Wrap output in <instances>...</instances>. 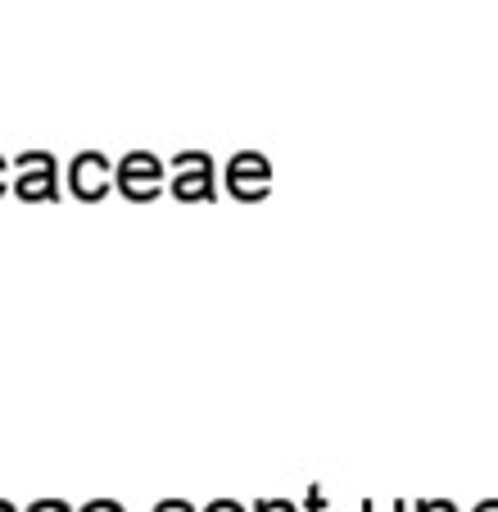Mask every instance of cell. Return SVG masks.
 Segmentation results:
<instances>
[{"label":"cell","instance_id":"6da1fadb","mask_svg":"<svg viewBox=\"0 0 498 512\" xmlns=\"http://www.w3.org/2000/svg\"><path fill=\"white\" fill-rule=\"evenodd\" d=\"M168 195L177 204H213L222 195L218 164L209 150H177L168 159Z\"/></svg>","mask_w":498,"mask_h":512},{"label":"cell","instance_id":"7a4b0ae2","mask_svg":"<svg viewBox=\"0 0 498 512\" xmlns=\"http://www.w3.org/2000/svg\"><path fill=\"white\" fill-rule=\"evenodd\" d=\"M114 191L127 204H154L168 191V164L154 150H127L114 164Z\"/></svg>","mask_w":498,"mask_h":512},{"label":"cell","instance_id":"3957f363","mask_svg":"<svg viewBox=\"0 0 498 512\" xmlns=\"http://www.w3.org/2000/svg\"><path fill=\"white\" fill-rule=\"evenodd\" d=\"M222 191L236 204H263L277 191V168L263 150H236L222 168Z\"/></svg>","mask_w":498,"mask_h":512},{"label":"cell","instance_id":"277c9868","mask_svg":"<svg viewBox=\"0 0 498 512\" xmlns=\"http://www.w3.org/2000/svg\"><path fill=\"white\" fill-rule=\"evenodd\" d=\"M14 164V186L23 204H55L59 200V164L50 150H23L10 159Z\"/></svg>","mask_w":498,"mask_h":512},{"label":"cell","instance_id":"5b68a950","mask_svg":"<svg viewBox=\"0 0 498 512\" xmlns=\"http://www.w3.org/2000/svg\"><path fill=\"white\" fill-rule=\"evenodd\" d=\"M68 195L82 204H100L109 191H114V164H109L105 150H82V155L68 159Z\"/></svg>","mask_w":498,"mask_h":512},{"label":"cell","instance_id":"8992f818","mask_svg":"<svg viewBox=\"0 0 498 512\" xmlns=\"http://www.w3.org/2000/svg\"><path fill=\"white\" fill-rule=\"evenodd\" d=\"M363 512H412V503H403V499H390V503H381V499H363Z\"/></svg>","mask_w":498,"mask_h":512},{"label":"cell","instance_id":"52a82bcc","mask_svg":"<svg viewBox=\"0 0 498 512\" xmlns=\"http://www.w3.org/2000/svg\"><path fill=\"white\" fill-rule=\"evenodd\" d=\"M326 503H331V499H326L322 485H308V494H304V512H326Z\"/></svg>","mask_w":498,"mask_h":512},{"label":"cell","instance_id":"ba28073f","mask_svg":"<svg viewBox=\"0 0 498 512\" xmlns=\"http://www.w3.org/2000/svg\"><path fill=\"white\" fill-rule=\"evenodd\" d=\"M412 512H458V503L453 499H417Z\"/></svg>","mask_w":498,"mask_h":512},{"label":"cell","instance_id":"9c48e42d","mask_svg":"<svg viewBox=\"0 0 498 512\" xmlns=\"http://www.w3.org/2000/svg\"><path fill=\"white\" fill-rule=\"evenodd\" d=\"M249 512H299V508H295V503H290V499H259V503H254V508H249Z\"/></svg>","mask_w":498,"mask_h":512},{"label":"cell","instance_id":"30bf717a","mask_svg":"<svg viewBox=\"0 0 498 512\" xmlns=\"http://www.w3.org/2000/svg\"><path fill=\"white\" fill-rule=\"evenodd\" d=\"M154 512H200L191 499H159L154 503Z\"/></svg>","mask_w":498,"mask_h":512},{"label":"cell","instance_id":"8fae6325","mask_svg":"<svg viewBox=\"0 0 498 512\" xmlns=\"http://www.w3.org/2000/svg\"><path fill=\"white\" fill-rule=\"evenodd\" d=\"M77 512H127V508L118 499H91V503H82Z\"/></svg>","mask_w":498,"mask_h":512},{"label":"cell","instance_id":"7c38bea8","mask_svg":"<svg viewBox=\"0 0 498 512\" xmlns=\"http://www.w3.org/2000/svg\"><path fill=\"white\" fill-rule=\"evenodd\" d=\"M23 512H73V508H68L64 499H37V503H28Z\"/></svg>","mask_w":498,"mask_h":512},{"label":"cell","instance_id":"4fadbf2b","mask_svg":"<svg viewBox=\"0 0 498 512\" xmlns=\"http://www.w3.org/2000/svg\"><path fill=\"white\" fill-rule=\"evenodd\" d=\"M204 512H249L240 499H213V503H204Z\"/></svg>","mask_w":498,"mask_h":512},{"label":"cell","instance_id":"5bb4252c","mask_svg":"<svg viewBox=\"0 0 498 512\" xmlns=\"http://www.w3.org/2000/svg\"><path fill=\"white\" fill-rule=\"evenodd\" d=\"M14 164H10V159H5V155H0V195H10V186H14Z\"/></svg>","mask_w":498,"mask_h":512},{"label":"cell","instance_id":"9a60e30c","mask_svg":"<svg viewBox=\"0 0 498 512\" xmlns=\"http://www.w3.org/2000/svg\"><path fill=\"white\" fill-rule=\"evenodd\" d=\"M471 512H498V499H480V503H476V508H471Z\"/></svg>","mask_w":498,"mask_h":512},{"label":"cell","instance_id":"2e32d148","mask_svg":"<svg viewBox=\"0 0 498 512\" xmlns=\"http://www.w3.org/2000/svg\"><path fill=\"white\" fill-rule=\"evenodd\" d=\"M0 512H19V508H14V503H10V499H0Z\"/></svg>","mask_w":498,"mask_h":512}]
</instances>
